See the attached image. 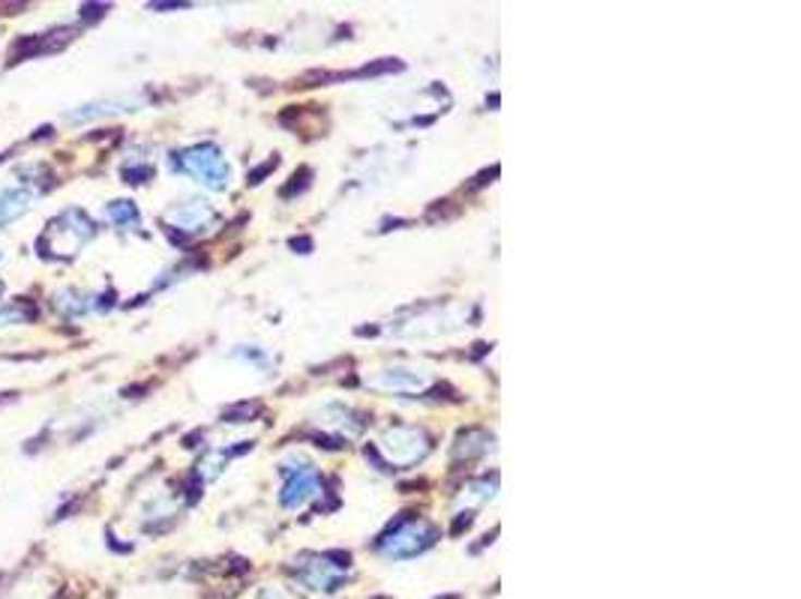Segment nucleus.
I'll list each match as a JSON object with an SVG mask.
<instances>
[{
    "label": "nucleus",
    "instance_id": "1",
    "mask_svg": "<svg viewBox=\"0 0 801 599\" xmlns=\"http://www.w3.org/2000/svg\"><path fill=\"white\" fill-rule=\"evenodd\" d=\"M31 198H34V192H27L25 186H7V190H0V225L15 219L19 213H25L27 207H31Z\"/></svg>",
    "mask_w": 801,
    "mask_h": 599
}]
</instances>
